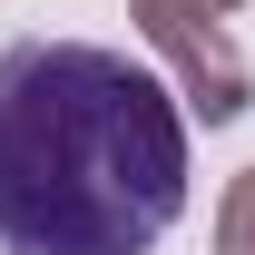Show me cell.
<instances>
[{
  "label": "cell",
  "mask_w": 255,
  "mask_h": 255,
  "mask_svg": "<svg viewBox=\"0 0 255 255\" xmlns=\"http://www.w3.org/2000/svg\"><path fill=\"white\" fill-rule=\"evenodd\" d=\"M177 206L187 118L128 49H0V255H147Z\"/></svg>",
  "instance_id": "cell-1"
},
{
  "label": "cell",
  "mask_w": 255,
  "mask_h": 255,
  "mask_svg": "<svg viewBox=\"0 0 255 255\" xmlns=\"http://www.w3.org/2000/svg\"><path fill=\"white\" fill-rule=\"evenodd\" d=\"M128 10H137L147 49H157V59L177 69V89L196 98V118H206V128L246 118V98H255V69L236 59V39H226L236 0H128Z\"/></svg>",
  "instance_id": "cell-2"
},
{
  "label": "cell",
  "mask_w": 255,
  "mask_h": 255,
  "mask_svg": "<svg viewBox=\"0 0 255 255\" xmlns=\"http://www.w3.org/2000/svg\"><path fill=\"white\" fill-rule=\"evenodd\" d=\"M216 255H255V167L226 187V206H216Z\"/></svg>",
  "instance_id": "cell-3"
}]
</instances>
